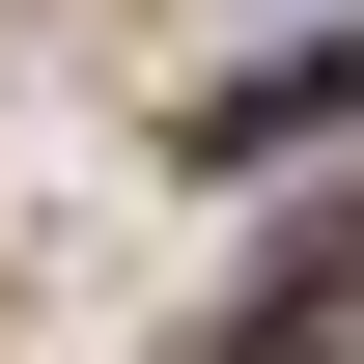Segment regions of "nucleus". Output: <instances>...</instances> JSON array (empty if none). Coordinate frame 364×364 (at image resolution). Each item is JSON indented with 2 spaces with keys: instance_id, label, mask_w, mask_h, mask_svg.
Listing matches in <instances>:
<instances>
[{
  "instance_id": "1",
  "label": "nucleus",
  "mask_w": 364,
  "mask_h": 364,
  "mask_svg": "<svg viewBox=\"0 0 364 364\" xmlns=\"http://www.w3.org/2000/svg\"><path fill=\"white\" fill-rule=\"evenodd\" d=\"M225 364H364V196H336V225H280V280H252Z\"/></svg>"
}]
</instances>
